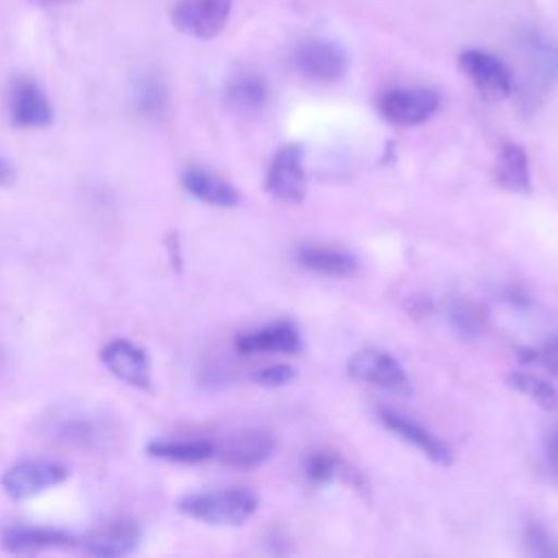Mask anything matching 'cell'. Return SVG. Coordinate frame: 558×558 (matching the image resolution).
Wrapping results in <instances>:
<instances>
[{"label":"cell","mask_w":558,"mask_h":558,"mask_svg":"<svg viewBox=\"0 0 558 558\" xmlns=\"http://www.w3.org/2000/svg\"><path fill=\"white\" fill-rule=\"evenodd\" d=\"M294 377H296V373H294V368L288 366V364L264 366V368H259V371L253 375V379H255L259 386H266V388L286 386V384H290Z\"/></svg>","instance_id":"cell-26"},{"label":"cell","mask_w":558,"mask_h":558,"mask_svg":"<svg viewBox=\"0 0 558 558\" xmlns=\"http://www.w3.org/2000/svg\"><path fill=\"white\" fill-rule=\"evenodd\" d=\"M70 475L68 466L54 460H22L13 466H9L2 473V488L4 493L15 499H31L61 482H65Z\"/></svg>","instance_id":"cell-5"},{"label":"cell","mask_w":558,"mask_h":558,"mask_svg":"<svg viewBox=\"0 0 558 558\" xmlns=\"http://www.w3.org/2000/svg\"><path fill=\"white\" fill-rule=\"evenodd\" d=\"M527 360H530V362L536 360V362H541L551 375H558V338L549 340L547 344H543V347L536 349V351H530Z\"/></svg>","instance_id":"cell-27"},{"label":"cell","mask_w":558,"mask_h":558,"mask_svg":"<svg viewBox=\"0 0 558 558\" xmlns=\"http://www.w3.org/2000/svg\"><path fill=\"white\" fill-rule=\"evenodd\" d=\"M349 375L353 379L379 386L392 392H410V377L397 357L381 349H362L349 362Z\"/></svg>","instance_id":"cell-9"},{"label":"cell","mask_w":558,"mask_h":558,"mask_svg":"<svg viewBox=\"0 0 558 558\" xmlns=\"http://www.w3.org/2000/svg\"><path fill=\"white\" fill-rule=\"evenodd\" d=\"M508 384H510V388L519 390L521 395H525L527 399H532L536 405H541L545 410H554L558 405L556 388L547 379L536 375V373L512 371L508 375Z\"/></svg>","instance_id":"cell-23"},{"label":"cell","mask_w":558,"mask_h":558,"mask_svg":"<svg viewBox=\"0 0 558 558\" xmlns=\"http://www.w3.org/2000/svg\"><path fill=\"white\" fill-rule=\"evenodd\" d=\"M179 512L209 525H240L257 510V497L246 488L190 493L177 501Z\"/></svg>","instance_id":"cell-1"},{"label":"cell","mask_w":558,"mask_h":558,"mask_svg":"<svg viewBox=\"0 0 558 558\" xmlns=\"http://www.w3.org/2000/svg\"><path fill=\"white\" fill-rule=\"evenodd\" d=\"M28 2H33L37 7H65V4H76L81 0H28Z\"/></svg>","instance_id":"cell-30"},{"label":"cell","mask_w":558,"mask_h":558,"mask_svg":"<svg viewBox=\"0 0 558 558\" xmlns=\"http://www.w3.org/2000/svg\"><path fill=\"white\" fill-rule=\"evenodd\" d=\"M264 187L281 203H301L305 198L303 148L299 144H288L275 153Z\"/></svg>","instance_id":"cell-7"},{"label":"cell","mask_w":558,"mask_h":558,"mask_svg":"<svg viewBox=\"0 0 558 558\" xmlns=\"http://www.w3.org/2000/svg\"><path fill=\"white\" fill-rule=\"evenodd\" d=\"M277 449L275 436L259 427H246L225 438L216 449L222 464L233 469H255L264 464Z\"/></svg>","instance_id":"cell-11"},{"label":"cell","mask_w":558,"mask_h":558,"mask_svg":"<svg viewBox=\"0 0 558 558\" xmlns=\"http://www.w3.org/2000/svg\"><path fill=\"white\" fill-rule=\"evenodd\" d=\"M294 65L301 74L314 81L331 83L344 76L349 68V57L344 48L329 39H307L299 44L294 52Z\"/></svg>","instance_id":"cell-10"},{"label":"cell","mask_w":558,"mask_h":558,"mask_svg":"<svg viewBox=\"0 0 558 558\" xmlns=\"http://www.w3.org/2000/svg\"><path fill=\"white\" fill-rule=\"evenodd\" d=\"M225 102L238 116H255L268 102V85L255 72H238L227 81Z\"/></svg>","instance_id":"cell-17"},{"label":"cell","mask_w":558,"mask_h":558,"mask_svg":"<svg viewBox=\"0 0 558 558\" xmlns=\"http://www.w3.org/2000/svg\"><path fill=\"white\" fill-rule=\"evenodd\" d=\"M296 259L307 270L336 279L351 277L357 270V259L351 253L331 246H301L296 251Z\"/></svg>","instance_id":"cell-19"},{"label":"cell","mask_w":558,"mask_h":558,"mask_svg":"<svg viewBox=\"0 0 558 558\" xmlns=\"http://www.w3.org/2000/svg\"><path fill=\"white\" fill-rule=\"evenodd\" d=\"M140 538H142V532L135 521L118 519V521H109V523H102L96 530H92L85 536L83 547L92 556L120 558V556L133 554L140 545Z\"/></svg>","instance_id":"cell-15"},{"label":"cell","mask_w":558,"mask_h":558,"mask_svg":"<svg viewBox=\"0 0 558 558\" xmlns=\"http://www.w3.org/2000/svg\"><path fill=\"white\" fill-rule=\"evenodd\" d=\"M521 50L525 59V74L519 87L523 107H534L558 83V44L549 41L536 31H527L521 37Z\"/></svg>","instance_id":"cell-2"},{"label":"cell","mask_w":558,"mask_h":558,"mask_svg":"<svg viewBox=\"0 0 558 558\" xmlns=\"http://www.w3.org/2000/svg\"><path fill=\"white\" fill-rule=\"evenodd\" d=\"M547 462H549V469H551L554 477L558 480V432H554L547 438Z\"/></svg>","instance_id":"cell-28"},{"label":"cell","mask_w":558,"mask_h":558,"mask_svg":"<svg viewBox=\"0 0 558 558\" xmlns=\"http://www.w3.org/2000/svg\"><path fill=\"white\" fill-rule=\"evenodd\" d=\"M301 333L288 323H270L259 329L246 331L235 338V349L244 355H262V353H299L301 351Z\"/></svg>","instance_id":"cell-16"},{"label":"cell","mask_w":558,"mask_h":558,"mask_svg":"<svg viewBox=\"0 0 558 558\" xmlns=\"http://www.w3.org/2000/svg\"><path fill=\"white\" fill-rule=\"evenodd\" d=\"M458 65L477 87V92L490 100H504L514 92V76L510 68L499 57L486 50H462L458 57Z\"/></svg>","instance_id":"cell-6"},{"label":"cell","mask_w":558,"mask_h":558,"mask_svg":"<svg viewBox=\"0 0 558 558\" xmlns=\"http://www.w3.org/2000/svg\"><path fill=\"white\" fill-rule=\"evenodd\" d=\"M181 183L190 196L214 207H235L240 203V192L218 174L203 168H187Z\"/></svg>","instance_id":"cell-18"},{"label":"cell","mask_w":558,"mask_h":558,"mask_svg":"<svg viewBox=\"0 0 558 558\" xmlns=\"http://www.w3.org/2000/svg\"><path fill=\"white\" fill-rule=\"evenodd\" d=\"M133 102L144 116H159L168 107V89L155 74H140L133 85Z\"/></svg>","instance_id":"cell-22"},{"label":"cell","mask_w":558,"mask_h":558,"mask_svg":"<svg viewBox=\"0 0 558 558\" xmlns=\"http://www.w3.org/2000/svg\"><path fill=\"white\" fill-rule=\"evenodd\" d=\"M449 320L451 325L466 338H473V336H480L482 333V316L480 312L466 303V301H456L451 307H449Z\"/></svg>","instance_id":"cell-24"},{"label":"cell","mask_w":558,"mask_h":558,"mask_svg":"<svg viewBox=\"0 0 558 558\" xmlns=\"http://www.w3.org/2000/svg\"><path fill=\"white\" fill-rule=\"evenodd\" d=\"M338 469H340V460L336 456H331V453H325V451L312 453L307 458V462H305V473L316 484H325L331 477H336Z\"/></svg>","instance_id":"cell-25"},{"label":"cell","mask_w":558,"mask_h":558,"mask_svg":"<svg viewBox=\"0 0 558 558\" xmlns=\"http://www.w3.org/2000/svg\"><path fill=\"white\" fill-rule=\"evenodd\" d=\"M9 118L20 129H41L52 122V107L44 89L26 76L13 81L9 92Z\"/></svg>","instance_id":"cell-13"},{"label":"cell","mask_w":558,"mask_h":558,"mask_svg":"<svg viewBox=\"0 0 558 558\" xmlns=\"http://www.w3.org/2000/svg\"><path fill=\"white\" fill-rule=\"evenodd\" d=\"M377 414H379V421L384 423V427H388L392 434H397L408 445L416 447L432 462H436L440 466H449L453 462L451 447L445 440H440L434 432H429L427 427L416 423L414 418H410L397 410H390V408H379Z\"/></svg>","instance_id":"cell-12"},{"label":"cell","mask_w":558,"mask_h":558,"mask_svg":"<svg viewBox=\"0 0 558 558\" xmlns=\"http://www.w3.org/2000/svg\"><path fill=\"white\" fill-rule=\"evenodd\" d=\"M495 179L508 192L527 194L532 190L530 161H527V153L523 150V146L512 144V142H506L501 146L499 157H497Z\"/></svg>","instance_id":"cell-20"},{"label":"cell","mask_w":558,"mask_h":558,"mask_svg":"<svg viewBox=\"0 0 558 558\" xmlns=\"http://www.w3.org/2000/svg\"><path fill=\"white\" fill-rule=\"evenodd\" d=\"M231 0H177L170 9L172 26L196 39H211L229 22Z\"/></svg>","instance_id":"cell-3"},{"label":"cell","mask_w":558,"mask_h":558,"mask_svg":"<svg viewBox=\"0 0 558 558\" xmlns=\"http://www.w3.org/2000/svg\"><path fill=\"white\" fill-rule=\"evenodd\" d=\"M13 179H15L13 166H11L7 159L0 157V187H2V185H11Z\"/></svg>","instance_id":"cell-29"},{"label":"cell","mask_w":558,"mask_h":558,"mask_svg":"<svg viewBox=\"0 0 558 558\" xmlns=\"http://www.w3.org/2000/svg\"><path fill=\"white\" fill-rule=\"evenodd\" d=\"M100 362L120 381L133 388H150V381H153L150 357L140 344L124 338L109 340L100 349Z\"/></svg>","instance_id":"cell-8"},{"label":"cell","mask_w":558,"mask_h":558,"mask_svg":"<svg viewBox=\"0 0 558 558\" xmlns=\"http://www.w3.org/2000/svg\"><path fill=\"white\" fill-rule=\"evenodd\" d=\"M74 534L46 525H7L0 530V547L9 554H37L46 549L76 547Z\"/></svg>","instance_id":"cell-14"},{"label":"cell","mask_w":558,"mask_h":558,"mask_svg":"<svg viewBox=\"0 0 558 558\" xmlns=\"http://www.w3.org/2000/svg\"><path fill=\"white\" fill-rule=\"evenodd\" d=\"M146 453L157 460H168V462H181V464H196L203 460H209L216 456V447L209 440H166V438H155L146 442Z\"/></svg>","instance_id":"cell-21"},{"label":"cell","mask_w":558,"mask_h":558,"mask_svg":"<svg viewBox=\"0 0 558 558\" xmlns=\"http://www.w3.org/2000/svg\"><path fill=\"white\" fill-rule=\"evenodd\" d=\"M440 107V96L427 87H395L379 96L377 109L384 120L397 126L427 122Z\"/></svg>","instance_id":"cell-4"}]
</instances>
